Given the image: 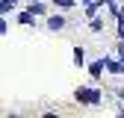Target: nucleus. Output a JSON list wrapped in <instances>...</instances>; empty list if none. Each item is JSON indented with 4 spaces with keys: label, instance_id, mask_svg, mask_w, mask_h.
<instances>
[{
    "label": "nucleus",
    "instance_id": "3",
    "mask_svg": "<svg viewBox=\"0 0 124 118\" xmlns=\"http://www.w3.org/2000/svg\"><path fill=\"white\" fill-rule=\"evenodd\" d=\"M62 27H65V18H62V15H53L47 21V30H62Z\"/></svg>",
    "mask_w": 124,
    "mask_h": 118
},
{
    "label": "nucleus",
    "instance_id": "7",
    "mask_svg": "<svg viewBox=\"0 0 124 118\" xmlns=\"http://www.w3.org/2000/svg\"><path fill=\"white\" fill-rule=\"evenodd\" d=\"M74 65H83V47H74Z\"/></svg>",
    "mask_w": 124,
    "mask_h": 118
},
{
    "label": "nucleus",
    "instance_id": "5",
    "mask_svg": "<svg viewBox=\"0 0 124 118\" xmlns=\"http://www.w3.org/2000/svg\"><path fill=\"white\" fill-rule=\"evenodd\" d=\"M89 71H92V77H101V71H103V62H92V65H89Z\"/></svg>",
    "mask_w": 124,
    "mask_h": 118
},
{
    "label": "nucleus",
    "instance_id": "10",
    "mask_svg": "<svg viewBox=\"0 0 124 118\" xmlns=\"http://www.w3.org/2000/svg\"><path fill=\"white\" fill-rule=\"evenodd\" d=\"M6 33V24H3V18H0V36H3Z\"/></svg>",
    "mask_w": 124,
    "mask_h": 118
},
{
    "label": "nucleus",
    "instance_id": "9",
    "mask_svg": "<svg viewBox=\"0 0 124 118\" xmlns=\"http://www.w3.org/2000/svg\"><path fill=\"white\" fill-rule=\"evenodd\" d=\"M118 56H121V62H124V41H121V47H118Z\"/></svg>",
    "mask_w": 124,
    "mask_h": 118
},
{
    "label": "nucleus",
    "instance_id": "11",
    "mask_svg": "<svg viewBox=\"0 0 124 118\" xmlns=\"http://www.w3.org/2000/svg\"><path fill=\"white\" fill-rule=\"evenodd\" d=\"M118 36H121V38H124V33H118Z\"/></svg>",
    "mask_w": 124,
    "mask_h": 118
},
{
    "label": "nucleus",
    "instance_id": "8",
    "mask_svg": "<svg viewBox=\"0 0 124 118\" xmlns=\"http://www.w3.org/2000/svg\"><path fill=\"white\" fill-rule=\"evenodd\" d=\"M53 3H56L59 9H71V6H74V0H53Z\"/></svg>",
    "mask_w": 124,
    "mask_h": 118
},
{
    "label": "nucleus",
    "instance_id": "1",
    "mask_svg": "<svg viewBox=\"0 0 124 118\" xmlns=\"http://www.w3.org/2000/svg\"><path fill=\"white\" fill-rule=\"evenodd\" d=\"M77 100H80V103H92V106H98V103H101V92H98V88H77V95H74Z\"/></svg>",
    "mask_w": 124,
    "mask_h": 118
},
{
    "label": "nucleus",
    "instance_id": "2",
    "mask_svg": "<svg viewBox=\"0 0 124 118\" xmlns=\"http://www.w3.org/2000/svg\"><path fill=\"white\" fill-rule=\"evenodd\" d=\"M103 65L109 68V74H121V71H124V62H112V59H103Z\"/></svg>",
    "mask_w": 124,
    "mask_h": 118
},
{
    "label": "nucleus",
    "instance_id": "4",
    "mask_svg": "<svg viewBox=\"0 0 124 118\" xmlns=\"http://www.w3.org/2000/svg\"><path fill=\"white\" fill-rule=\"evenodd\" d=\"M27 12H30V15H44V12H47V6H44V3H30Z\"/></svg>",
    "mask_w": 124,
    "mask_h": 118
},
{
    "label": "nucleus",
    "instance_id": "6",
    "mask_svg": "<svg viewBox=\"0 0 124 118\" xmlns=\"http://www.w3.org/2000/svg\"><path fill=\"white\" fill-rule=\"evenodd\" d=\"M33 18H36V15H30V12H21V15H18L21 24H33Z\"/></svg>",
    "mask_w": 124,
    "mask_h": 118
}]
</instances>
